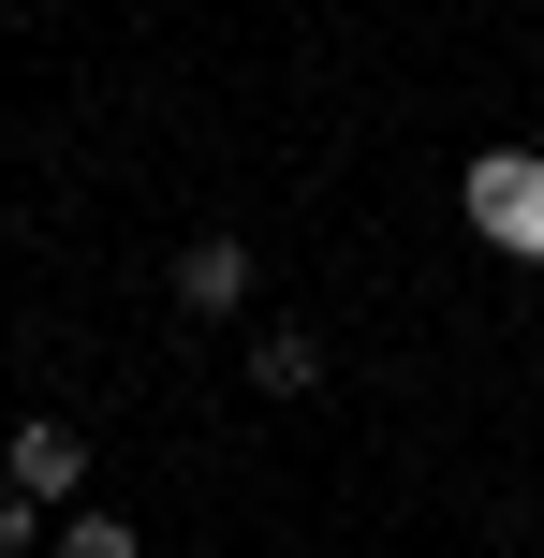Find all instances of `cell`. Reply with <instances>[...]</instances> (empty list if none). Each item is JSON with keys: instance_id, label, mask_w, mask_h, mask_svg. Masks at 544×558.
Instances as JSON below:
<instances>
[{"instance_id": "cell-5", "label": "cell", "mask_w": 544, "mask_h": 558, "mask_svg": "<svg viewBox=\"0 0 544 558\" xmlns=\"http://www.w3.org/2000/svg\"><path fill=\"white\" fill-rule=\"evenodd\" d=\"M45 558H147V544H133V514H59Z\"/></svg>"}, {"instance_id": "cell-2", "label": "cell", "mask_w": 544, "mask_h": 558, "mask_svg": "<svg viewBox=\"0 0 544 558\" xmlns=\"http://www.w3.org/2000/svg\"><path fill=\"white\" fill-rule=\"evenodd\" d=\"M0 485H29L45 514H74V485H88V441L59 412H29V426H0Z\"/></svg>"}, {"instance_id": "cell-3", "label": "cell", "mask_w": 544, "mask_h": 558, "mask_svg": "<svg viewBox=\"0 0 544 558\" xmlns=\"http://www.w3.org/2000/svg\"><path fill=\"white\" fill-rule=\"evenodd\" d=\"M265 294V265H251V235H192L177 251V308H206V324H235V308Z\"/></svg>"}, {"instance_id": "cell-1", "label": "cell", "mask_w": 544, "mask_h": 558, "mask_svg": "<svg viewBox=\"0 0 544 558\" xmlns=\"http://www.w3.org/2000/svg\"><path fill=\"white\" fill-rule=\"evenodd\" d=\"M471 221H486V251L544 265V162L530 147H486V162H471Z\"/></svg>"}, {"instance_id": "cell-6", "label": "cell", "mask_w": 544, "mask_h": 558, "mask_svg": "<svg viewBox=\"0 0 544 558\" xmlns=\"http://www.w3.org/2000/svg\"><path fill=\"white\" fill-rule=\"evenodd\" d=\"M45 544H59V514L29 500V485H0V558H45Z\"/></svg>"}, {"instance_id": "cell-4", "label": "cell", "mask_w": 544, "mask_h": 558, "mask_svg": "<svg viewBox=\"0 0 544 558\" xmlns=\"http://www.w3.org/2000/svg\"><path fill=\"white\" fill-rule=\"evenodd\" d=\"M251 383H265V397H310V383H324V338H310V324H251Z\"/></svg>"}]
</instances>
